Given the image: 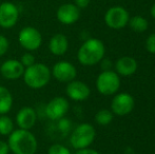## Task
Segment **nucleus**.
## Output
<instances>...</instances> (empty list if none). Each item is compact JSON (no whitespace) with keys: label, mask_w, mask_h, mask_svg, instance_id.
Segmentation results:
<instances>
[{"label":"nucleus","mask_w":155,"mask_h":154,"mask_svg":"<svg viewBox=\"0 0 155 154\" xmlns=\"http://www.w3.org/2000/svg\"><path fill=\"white\" fill-rule=\"evenodd\" d=\"M74 154H100L98 151L94 150V149L86 148V149H80V150H76Z\"/></svg>","instance_id":"obj_29"},{"label":"nucleus","mask_w":155,"mask_h":154,"mask_svg":"<svg viewBox=\"0 0 155 154\" xmlns=\"http://www.w3.org/2000/svg\"><path fill=\"white\" fill-rule=\"evenodd\" d=\"M150 13H151V16L155 19V3L151 6V10H150Z\"/></svg>","instance_id":"obj_31"},{"label":"nucleus","mask_w":155,"mask_h":154,"mask_svg":"<svg viewBox=\"0 0 155 154\" xmlns=\"http://www.w3.org/2000/svg\"><path fill=\"white\" fill-rule=\"evenodd\" d=\"M56 121H57V128L60 133H61L62 135H67L70 132L71 127H72L71 120L65 118V117H62V118L58 119V120H56Z\"/></svg>","instance_id":"obj_22"},{"label":"nucleus","mask_w":155,"mask_h":154,"mask_svg":"<svg viewBox=\"0 0 155 154\" xmlns=\"http://www.w3.org/2000/svg\"><path fill=\"white\" fill-rule=\"evenodd\" d=\"M128 25L131 28V30H133L136 33H143L147 31L148 27H149L148 20L141 16H134L130 18Z\"/></svg>","instance_id":"obj_19"},{"label":"nucleus","mask_w":155,"mask_h":154,"mask_svg":"<svg viewBox=\"0 0 155 154\" xmlns=\"http://www.w3.org/2000/svg\"><path fill=\"white\" fill-rule=\"evenodd\" d=\"M96 136L95 128L90 123H80L72 131L70 144L76 150L89 148L93 144Z\"/></svg>","instance_id":"obj_4"},{"label":"nucleus","mask_w":155,"mask_h":154,"mask_svg":"<svg viewBox=\"0 0 155 154\" xmlns=\"http://www.w3.org/2000/svg\"><path fill=\"white\" fill-rule=\"evenodd\" d=\"M70 109L69 101L67 98L62 96H56L52 98L49 103L45 105V115L48 118L53 121H56L58 119L65 116Z\"/></svg>","instance_id":"obj_9"},{"label":"nucleus","mask_w":155,"mask_h":154,"mask_svg":"<svg viewBox=\"0 0 155 154\" xmlns=\"http://www.w3.org/2000/svg\"><path fill=\"white\" fill-rule=\"evenodd\" d=\"M8 145L14 154H35L38 149L36 136L30 130L17 129L8 135Z\"/></svg>","instance_id":"obj_1"},{"label":"nucleus","mask_w":155,"mask_h":154,"mask_svg":"<svg viewBox=\"0 0 155 154\" xmlns=\"http://www.w3.org/2000/svg\"><path fill=\"white\" fill-rule=\"evenodd\" d=\"M48 154H72L71 151L60 144H54L48 149Z\"/></svg>","instance_id":"obj_23"},{"label":"nucleus","mask_w":155,"mask_h":154,"mask_svg":"<svg viewBox=\"0 0 155 154\" xmlns=\"http://www.w3.org/2000/svg\"><path fill=\"white\" fill-rule=\"evenodd\" d=\"M74 2H75L74 4H75L79 10H82V8H88V5L90 4L91 0H74Z\"/></svg>","instance_id":"obj_27"},{"label":"nucleus","mask_w":155,"mask_h":154,"mask_svg":"<svg viewBox=\"0 0 155 154\" xmlns=\"http://www.w3.org/2000/svg\"><path fill=\"white\" fill-rule=\"evenodd\" d=\"M106 47L104 42L97 38H89L80 45L77 52V59L80 64L92 67L104 59Z\"/></svg>","instance_id":"obj_2"},{"label":"nucleus","mask_w":155,"mask_h":154,"mask_svg":"<svg viewBox=\"0 0 155 154\" xmlns=\"http://www.w3.org/2000/svg\"><path fill=\"white\" fill-rule=\"evenodd\" d=\"M20 62L22 64V66L25 68H28V67H31L32 64H34L36 62V58L33 55L31 52H27L25 53L20 58Z\"/></svg>","instance_id":"obj_24"},{"label":"nucleus","mask_w":155,"mask_h":154,"mask_svg":"<svg viewBox=\"0 0 155 154\" xmlns=\"http://www.w3.org/2000/svg\"><path fill=\"white\" fill-rule=\"evenodd\" d=\"M52 76L57 81L60 82H70L74 80L77 76V70L75 66L67 60H60L56 62L51 70Z\"/></svg>","instance_id":"obj_11"},{"label":"nucleus","mask_w":155,"mask_h":154,"mask_svg":"<svg viewBox=\"0 0 155 154\" xmlns=\"http://www.w3.org/2000/svg\"><path fill=\"white\" fill-rule=\"evenodd\" d=\"M112 111L107 109H101L95 114V121L100 126H108L112 123L113 120Z\"/></svg>","instance_id":"obj_21"},{"label":"nucleus","mask_w":155,"mask_h":154,"mask_svg":"<svg viewBox=\"0 0 155 154\" xmlns=\"http://www.w3.org/2000/svg\"><path fill=\"white\" fill-rule=\"evenodd\" d=\"M19 44L27 50L28 52H33L38 50L42 43L41 33L34 27H25L20 30L18 34Z\"/></svg>","instance_id":"obj_6"},{"label":"nucleus","mask_w":155,"mask_h":154,"mask_svg":"<svg viewBox=\"0 0 155 154\" xmlns=\"http://www.w3.org/2000/svg\"><path fill=\"white\" fill-rule=\"evenodd\" d=\"M19 19V10L13 2H2L0 4V27L11 29L15 27Z\"/></svg>","instance_id":"obj_10"},{"label":"nucleus","mask_w":155,"mask_h":154,"mask_svg":"<svg viewBox=\"0 0 155 154\" xmlns=\"http://www.w3.org/2000/svg\"><path fill=\"white\" fill-rule=\"evenodd\" d=\"M14 131V123L8 116L0 115V134L3 136H8Z\"/></svg>","instance_id":"obj_20"},{"label":"nucleus","mask_w":155,"mask_h":154,"mask_svg":"<svg viewBox=\"0 0 155 154\" xmlns=\"http://www.w3.org/2000/svg\"><path fill=\"white\" fill-rule=\"evenodd\" d=\"M13 107V95L8 88L0 86V115L8 113Z\"/></svg>","instance_id":"obj_18"},{"label":"nucleus","mask_w":155,"mask_h":154,"mask_svg":"<svg viewBox=\"0 0 155 154\" xmlns=\"http://www.w3.org/2000/svg\"><path fill=\"white\" fill-rule=\"evenodd\" d=\"M52 77L51 70L48 66L40 62H35L31 67L25 69L22 78L25 84L33 90H39L50 82Z\"/></svg>","instance_id":"obj_3"},{"label":"nucleus","mask_w":155,"mask_h":154,"mask_svg":"<svg viewBox=\"0 0 155 154\" xmlns=\"http://www.w3.org/2000/svg\"><path fill=\"white\" fill-rule=\"evenodd\" d=\"M129 13L123 6H112L104 14V22L110 29L120 30L129 22Z\"/></svg>","instance_id":"obj_7"},{"label":"nucleus","mask_w":155,"mask_h":154,"mask_svg":"<svg viewBox=\"0 0 155 154\" xmlns=\"http://www.w3.org/2000/svg\"><path fill=\"white\" fill-rule=\"evenodd\" d=\"M10 153V147L8 145V142L0 140V154H8Z\"/></svg>","instance_id":"obj_28"},{"label":"nucleus","mask_w":155,"mask_h":154,"mask_svg":"<svg viewBox=\"0 0 155 154\" xmlns=\"http://www.w3.org/2000/svg\"><path fill=\"white\" fill-rule=\"evenodd\" d=\"M115 70L118 75L121 76H131L137 70V61L130 56L120 57L115 62Z\"/></svg>","instance_id":"obj_17"},{"label":"nucleus","mask_w":155,"mask_h":154,"mask_svg":"<svg viewBox=\"0 0 155 154\" xmlns=\"http://www.w3.org/2000/svg\"><path fill=\"white\" fill-rule=\"evenodd\" d=\"M135 106V100L133 96L129 93H119L113 97L111 101V111L113 114L118 116H124L133 111Z\"/></svg>","instance_id":"obj_8"},{"label":"nucleus","mask_w":155,"mask_h":154,"mask_svg":"<svg viewBox=\"0 0 155 154\" xmlns=\"http://www.w3.org/2000/svg\"><path fill=\"white\" fill-rule=\"evenodd\" d=\"M56 17L57 20L62 25H73L79 19L80 10L74 3H64L58 8Z\"/></svg>","instance_id":"obj_13"},{"label":"nucleus","mask_w":155,"mask_h":154,"mask_svg":"<svg viewBox=\"0 0 155 154\" xmlns=\"http://www.w3.org/2000/svg\"><path fill=\"white\" fill-rule=\"evenodd\" d=\"M101 69L102 71H109L112 68V62L110 59H102L101 61Z\"/></svg>","instance_id":"obj_30"},{"label":"nucleus","mask_w":155,"mask_h":154,"mask_svg":"<svg viewBox=\"0 0 155 154\" xmlns=\"http://www.w3.org/2000/svg\"><path fill=\"white\" fill-rule=\"evenodd\" d=\"M146 50L149 53L155 54V33H152L149 35V37L146 40Z\"/></svg>","instance_id":"obj_25"},{"label":"nucleus","mask_w":155,"mask_h":154,"mask_svg":"<svg viewBox=\"0 0 155 154\" xmlns=\"http://www.w3.org/2000/svg\"><path fill=\"white\" fill-rule=\"evenodd\" d=\"M120 87V78L112 70L102 71L96 79V89L102 95H114Z\"/></svg>","instance_id":"obj_5"},{"label":"nucleus","mask_w":155,"mask_h":154,"mask_svg":"<svg viewBox=\"0 0 155 154\" xmlns=\"http://www.w3.org/2000/svg\"><path fill=\"white\" fill-rule=\"evenodd\" d=\"M8 48H10V42H8V38L0 34V57L5 55Z\"/></svg>","instance_id":"obj_26"},{"label":"nucleus","mask_w":155,"mask_h":154,"mask_svg":"<svg viewBox=\"0 0 155 154\" xmlns=\"http://www.w3.org/2000/svg\"><path fill=\"white\" fill-rule=\"evenodd\" d=\"M25 67L17 59H8L0 66V74L8 80H17L22 77Z\"/></svg>","instance_id":"obj_14"},{"label":"nucleus","mask_w":155,"mask_h":154,"mask_svg":"<svg viewBox=\"0 0 155 154\" xmlns=\"http://www.w3.org/2000/svg\"><path fill=\"white\" fill-rule=\"evenodd\" d=\"M65 94L70 99L74 101H84L90 97L91 90L87 84L74 79L68 82Z\"/></svg>","instance_id":"obj_12"},{"label":"nucleus","mask_w":155,"mask_h":154,"mask_svg":"<svg viewBox=\"0 0 155 154\" xmlns=\"http://www.w3.org/2000/svg\"><path fill=\"white\" fill-rule=\"evenodd\" d=\"M69 49V40L64 34L58 33L52 36L49 41V50L53 55L62 56Z\"/></svg>","instance_id":"obj_16"},{"label":"nucleus","mask_w":155,"mask_h":154,"mask_svg":"<svg viewBox=\"0 0 155 154\" xmlns=\"http://www.w3.org/2000/svg\"><path fill=\"white\" fill-rule=\"evenodd\" d=\"M37 120L36 111L32 107H23L16 114V123L19 129L31 130Z\"/></svg>","instance_id":"obj_15"}]
</instances>
